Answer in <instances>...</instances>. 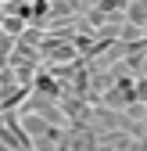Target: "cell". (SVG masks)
<instances>
[{"label": "cell", "instance_id": "6da1fadb", "mask_svg": "<svg viewBox=\"0 0 147 151\" xmlns=\"http://www.w3.org/2000/svg\"><path fill=\"white\" fill-rule=\"evenodd\" d=\"M122 22L136 25V29H147V0H129L126 11H122Z\"/></svg>", "mask_w": 147, "mask_h": 151}]
</instances>
